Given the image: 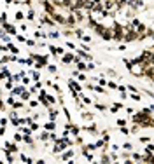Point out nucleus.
Wrapping results in <instances>:
<instances>
[{"label": "nucleus", "mask_w": 154, "mask_h": 164, "mask_svg": "<svg viewBox=\"0 0 154 164\" xmlns=\"http://www.w3.org/2000/svg\"><path fill=\"white\" fill-rule=\"evenodd\" d=\"M72 60H74V56H72V54H65V56H63V61H65V63H70Z\"/></svg>", "instance_id": "nucleus-1"}, {"label": "nucleus", "mask_w": 154, "mask_h": 164, "mask_svg": "<svg viewBox=\"0 0 154 164\" xmlns=\"http://www.w3.org/2000/svg\"><path fill=\"white\" fill-rule=\"evenodd\" d=\"M145 162H154V155H147V159H144Z\"/></svg>", "instance_id": "nucleus-2"}]
</instances>
